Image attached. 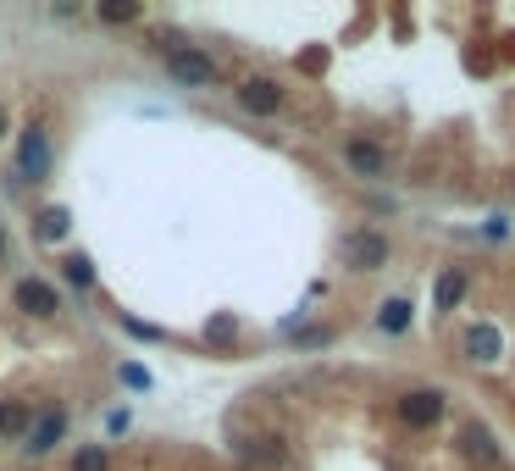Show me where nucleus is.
I'll use <instances>...</instances> for the list:
<instances>
[{
	"label": "nucleus",
	"mask_w": 515,
	"mask_h": 471,
	"mask_svg": "<svg viewBox=\"0 0 515 471\" xmlns=\"http://www.w3.org/2000/svg\"><path fill=\"white\" fill-rule=\"evenodd\" d=\"M17 172H23L28 183H45L50 178V133L39 128V122L17 133Z\"/></svg>",
	"instance_id": "nucleus-1"
},
{
	"label": "nucleus",
	"mask_w": 515,
	"mask_h": 471,
	"mask_svg": "<svg viewBox=\"0 0 515 471\" xmlns=\"http://www.w3.org/2000/svg\"><path fill=\"white\" fill-rule=\"evenodd\" d=\"M344 261L355 266V272H372V266H383V261H388V239H383L377 228L349 233V239H344Z\"/></svg>",
	"instance_id": "nucleus-2"
},
{
	"label": "nucleus",
	"mask_w": 515,
	"mask_h": 471,
	"mask_svg": "<svg viewBox=\"0 0 515 471\" xmlns=\"http://www.w3.org/2000/svg\"><path fill=\"white\" fill-rule=\"evenodd\" d=\"M167 73H172V84L205 89V84L216 78V67H211V56H200V50H172V56H167Z\"/></svg>",
	"instance_id": "nucleus-3"
},
{
	"label": "nucleus",
	"mask_w": 515,
	"mask_h": 471,
	"mask_svg": "<svg viewBox=\"0 0 515 471\" xmlns=\"http://www.w3.org/2000/svg\"><path fill=\"white\" fill-rule=\"evenodd\" d=\"M466 355H471L477 366L504 361V333H499V322H477V327H466Z\"/></svg>",
	"instance_id": "nucleus-4"
},
{
	"label": "nucleus",
	"mask_w": 515,
	"mask_h": 471,
	"mask_svg": "<svg viewBox=\"0 0 515 471\" xmlns=\"http://www.w3.org/2000/svg\"><path fill=\"white\" fill-rule=\"evenodd\" d=\"M399 416H405L410 427H432L444 416V394H438V388H416V394L399 399Z\"/></svg>",
	"instance_id": "nucleus-5"
},
{
	"label": "nucleus",
	"mask_w": 515,
	"mask_h": 471,
	"mask_svg": "<svg viewBox=\"0 0 515 471\" xmlns=\"http://www.w3.org/2000/svg\"><path fill=\"white\" fill-rule=\"evenodd\" d=\"M17 311H28V316H56L61 300H56V289H50V283L23 278V283H17Z\"/></svg>",
	"instance_id": "nucleus-6"
},
{
	"label": "nucleus",
	"mask_w": 515,
	"mask_h": 471,
	"mask_svg": "<svg viewBox=\"0 0 515 471\" xmlns=\"http://www.w3.org/2000/svg\"><path fill=\"white\" fill-rule=\"evenodd\" d=\"M239 100H244V111H255V117H272V111L283 106V89H277L272 78H250V84L239 89Z\"/></svg>",
	"instance_id": "nucleus-7"
},
{
	"label": "nucleus",
	"mask_w": 515,
	"mask_h": 471,
	"mask_svg": "<svg viewBox=\"0 0 515 471\" xmlns=\"http://www.w3.org/2000/svg\"><path fill=\"white\" fill-rule=\"evenodd\" d=\"M344 161H349V172H355V178H377V172H383V150L366 145V139H349Z\"/></svg>",
	"instance_id": "nucleus-8"
},
{
	"label": "nucleus",
	"mask_w": 515,
	"mask_h": 471,
	"mask_svg": "<svg viewBox=\"0 0 515 471\" xmlns=\"http://www.w3.org/2000/svg\"><path fill=\"white\" fill-rule=\"evenodd\" d=\"M466 289H471V278L460 266H449L444 278H438V289H432V305H438V311H455V305L466 300Z\"/></svg>",
	"instance_id": "nucleus-9"
},
{
	"label": "nucleus",
	"mask_w": 515,
	"mask_h": 471,
	"mask_svg": "<svg viewBox=\"0 0 515 471\" xmlns=\"http://www.w3.org/2000/svg\"><path fill=\"white\" fill-rule=\"evenodd\" d=\"M61 433H67V416H61V411L39 416V427H34V433H28V455H50Z\"/></svg>",
	"instance_id": "nucleus-10"
},
{
	"label": "nucleus",
	"mask_w": 515,
	"mask_h": 471,
	"mask_svg": "<svg viewBox=\"0 0 515 471\" xmlns=\"http://www.w3.org/2000/svg\"><path fill=\"white\" fill-rule=\"evenodd\" d=\"M410 316H416V305H410L405 294H394V300H383V311H377V327H383V333H405Z\"/></svg>",
	"instance_id": "nucleus-11"
},
{
	"label": "nucleus",
	"mask_w": 515,
	"mask_h": 471,
	"mask_svg": "<svg viewBox=\"0 0 515 471\" xmlns=\"http://www.w3.org/2000/svg\"><path fill=\"white\" fill-rule=\"evenodd\" d=\"M34 233H39L45 244H56L61 233H67V211H61V206H56V211H39V228H34Z\"/></svg>",
	"instance_id": "nucleus-12"
},
{
	"label": "nucleus",
	"mask_w": 515,
	"mask_h": 471,
	"mask_svg": "<svg viewBox=\"0 0 515 471\" xmlns=\"http://www.w3.org/2000/svg\"><path fill=\"white\" fill-rule=\"evenodd\" d=\"M72 471H111V455L100 444H89V449H78V460H72Z\"/></svg>",
	"instance_id": "nucleus-13"
},
{
	"label": "nucleus",
	"mask_w": 515,
	"mask_h": 471,
	"mask_svg": "<svg viewBox=\"0 0 515 471\" xmlns=\"http://www.w3.org/2000/svg\"><path fill=\"white\" fill-rule=\"evenodd\" d=\"M67 283H78V289H89V283H95V266H89V255H67Z\"/></svg>",
	"instance_id": "nucleus-14"
},
{
	"label": "nucleus",
	"mask_w": 515,
	"mask_h": 471,
	"mask_svg": "<svg viewBox=\"0 0 515 471\" xmlns=\"http://www.w3.org/2000/svg\"><path fill=\"white\" fill-rule=\"evenodd\" d=\"M466 455H477V460H493L499 449L488 444V433H482V427H466Z\"/></svg>",
	"instance_id": "nucleus-15"
},
{
	"label": "nucleus",
	"mask_w": 515,
	"mask_h": 471,
	"mask_svg": "<svg viewBox=\"0 0 515 471\" xmlns=\"http://www.w3.org/2000/svg\"><path fill=\"white\" fill-rule=\"evenodd\" d=\"M133 17H139V6H122V0L100 6V23H133Z\"/></svg>",
	"instance_id": "nucleus-16"
},
{
	"label": "nucleus",
	"mask_w": 515,
	"mask_h": 471,
	"mask_svg": "<svg viewBox=\"0 0 515 471\" xmlns=\"http://www.w3.org/2000/svg\"><path fill=\"white\" fill-rule=\"evenodd\" d=\"M122 383H128V388H144V394H150V388H156V377H150V372H144V366H122Z\"/></svg>",
	"instance_id": "nucleus-17"
},
{
	"label": "nucleus",
	"mask_w": 515,
	"mask_h": 471,
	"mask_svg": "<svg viewBox=\"0 0 515 471\" xmlns=\"http://www.w3.org/2000/svg\"><path fill=\"white\" fill-rule=\"evenodd\" d=\"M28 427V411H6V422H0V433H23Z\"/></svg>",
	"instance_id": "nucleus-18"
},
{
	"label": "nucleus",
	"mask_w": 515,
	"mask_h": 471,
	"mask_svg": "<svg viewBox=\"0 0 515 471\" xmlns=\"http://www.w3.org/2000/svg\"><path fill=\"white\" fill-rule=\"evenodd\" d=\"M482 233H488V239H510V222H504V217H493Z\"/></svg>",
	"instance_id": "nucleus-19"
},
{
	"label": "nucleus",
	"mask_w": 515,
	"mask_h": 471,
	"mask_svg": "<svg viewBox=\"0 0 515 471\" xmlns=\"http://www.w3.org/2000/svg\"><path fill=\"white\" fill-rule=\"evenodd\" d=\"M0 139H6V106H0Z\"/></svg>",
	"instance_id": "nucleus-20"
},
{
	"label": "nucleus",
	"mask_w": 515,
	"mask_h": 471,
	"mask_svg": "<svg viewBox=\"0 0 515 471\" xmlns=\"http://www.w3.org/2000/svg\"><path fill=\"white\" fill-rule=\"evenodd\" d=\"M0 422H6V405H0Z\"/></svg>",
	"instance_id": "nucleus-21"
},
{
	"label": "nucleus",
	"mask_w": 515,
	"mask_h": 471,
	"mask_svg": "<svg viewBox=\"0 0 515 471\" xmlns=\"http://www.w3.org/2000/svg\"><path fill=\"white\" fill-rule=\"evenodd\" d=\"M0 255H6V239H0Z\"/></svg>",
	"instance_id": "nucleus-22"
}]
</instances>
